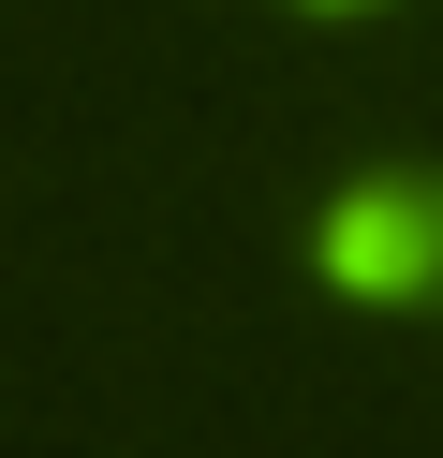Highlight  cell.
<instances>
[{
  "mask_svg": "<svg viewBox=\"0 0 443 458\" xmlns=\"http://www.w3.org/2000/svg\"><path fill=\"white\" fill-rule=\"evenodd\" d=\"M325 281L340 296H443V192H399V178L340 192L325 208Z\"/></svg>",
  "mask_w": 443,
  "mask_h": 458,
  "instance_id": "1",
  "label": "cell"
}]
</instances>
